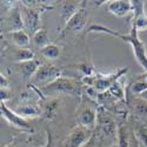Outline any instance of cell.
I'll return each mask as SVG.
<instances>
[{
  "mask_svg": "<svg viewBox=\"0 0 147 147\" xmlns=\"http://www.w3.org/2000/svg\"><path fill=\"white\" fill-rule=\"evenodd\" d=\"M140 98H141V99H144V100H146L147 101V91H145L141 95H140Z\"/></svg>",
  "mask_w": 147,
  "mask_h": 147,
  "instance_id": "obj_30",
  "label": "cell"
},
{
  "mask_svg": "<svg viewBox=\"0 0 147 147\" xmlns=\"http://www.w3.org/2000/svg\"><path fill=\"white\" fill-rule=\"evenodd\" d=\"M88 33L95 32V33H107V34H111L113 36H117L119 39H122L124 41H127L128 44H131L132 48H133V53L134 57H136L137 61L139 63V65L144 68V71L147 73V53H146V46L144 44L142 40H140L139 38V34H138V30L136 28V26L132 25V28L129 31L128 34H121L114 30H111L106 26L102 25H91L87 30Z\"/></svg>",
  "mask_w": 147,
  "mask_h": 147,
  "instance_id": "obj_1",
  "label": "cell"
},
{
  "mask_svg": "<svg viewBox=\"0 0 147 147\" xmlns=\"http://www.w3.org/2000/svg\"><path fill=\"white\" fill-rule=\"evenodd\" d=\"M80 6L81 3L78 1H61L59 8V18L65 24V26L71 20V18L77 13V11L80 8Z\"/></svg>",
  "mask_w": 147,
  "mask_h": 147,
  "instance_id": "obj_12",
  "label": "cell"
},
{
  "mask_svg": "<svg viewBox=\"0 0 147 147\" xmlns=\"http://www.w3.org/2000/svg\"><path fill=\"white\" fill-rule=\"evenodd\" d=\"M7 30L13 33V32H18V31H22L25 25H24V19H22V14L21 11L19 8H14L11 11V13L7 18Z\"/></svg>",
  "mask_w": 147,
  "mask_h": 147,
  "instance_id": "obj_13",
  "label": "cell"
},
{
  "mask_svg": "<svg viewBox=\"0 0 147 147\" xmlns=\"http://www.w3.org/2000/svg\"><path fill=\"white\" fill-rule=\"evenodd\" d=\"M42 92L45 94H77L78 92V86L77 84L69 78H65V77H60L58 79H55L54 81H52L51 84L46 85L42 88Z\"/></svg>",
  "mask_w": 147,
  "mask_h": 147,
  "instance_id": "obj_3",
  "label": "cell"
},
{
  "mask_svg": "<svg viewBox=\"0 0 147 147\" xmlns=\"http://www.w3.org/2000/svg\"><path fill=\"white\" fill-rule=\"evenodd\" d=\"M96 138H98V133H96V131L94 129L91 139H90L86 144H85L82 147H98V145H96Z\"/></svg>",
  "mask_w": 147,
  "mask_h": 147,
  "instance_id": "obj_27",
  "label": "cell"
},
{
  "mask_svg": "<svg viewBox=\"0 0 147 147\" xmlns=\"http://www.w3.org/2000/svg\"><path fill=\"white\" fill-rule=\"evenodd\" d=\"M77 121L79 126L94 129L96 125V108L91 106L82 107L77 115Z\"/></svg>",
  "mask_w": 147,
  "mask_h": 147,
  "instance_id": "obj_9",
  "label": "cell"
},
{
  "mask_svg": "<svg viewBox=\"0 0 147 147\" xmlns=\"http://www.w3.org/2000/svg\"><path fill=\"white\" fill-rule=\"evenodd\" d=\"M16 112L22 118H36L41 114V109L38 105L26 102V104L20 105L16 109Z\"/></svg>",
  "mask_w": 147,
  "mask_h": 147,
  "instance_id": "obj_15",
  "label": "cell"
},
{
  "mask_svg": "<svg viewBox=\"0 0 147 147\" xmlns=\"http://www.w3.org/2000/svg\"><path fill=\"white\" fill-rule=\"evenodd\" d=\"M11 36H12V40H13V42H14L19 48H25V47L28 46V44H30V36H28V34L25 32V30L11 33Z\"/></svg>",
  "mask_w": 147,
  "mask_h": 147,
  "instance_id": "obj_20",
  "label": "cell"
},
{
  "mask_svg": "<svg viewBox=\"0 0 147 147\" xmlns=\"http://www.w3.org/2000/svg\"><path fill=\"white\" fill-rule=\"evenodd\" d=\"M87 11L85 8V1L81 3V6L80 8L77 11V13L71 18V20L67 22V25L65 26L64 31H63V34L67 33V32H73V33H80L84 27L86 26V21H87Z\"/></svg>",
  "mask_w": 147,
  "mask_h": 147,
  "instance_id": "obj_6",
  "label": "cell"
},
{
  "mask_svg": "<svg viewBox=\"0 0 147 147\" xmlns=\"http://www.w3.org/2000/svg\"><path fill=\"white\" fill-rule=\"evenodd\" d=\"M128 106L132 113L139 118H147V101L141 98H133L128 100Z\"/></svg>",
  "mask_w": 147,
  "mask_h": 147,
  "instance_id": "obj_14",
  "label": "cell"
},
{
  "mask_svg": "<svg viewBox=\"0 0 147 147\" xmlns=\"http://www.w3.org/2000/svg\"><path fill=\"white\" fill-rule=\"evenodd\" d=\"M145 91H147V82L145 80H137L134 84H132L131 87L128 88L129 93L138 94V95H141Z\"/></svg>",
  "mask_w": 147,
  "mask_h": 147,
  "instance_id": "obj_25",
  "label": "cell"
},
{
  "mask_svg": "<svg viewBox=\"0 0 147 147\" xmlns=\"http://www.w3.org/2000/svg\"><path fill=\"white\" fill-rule=\"evenodd\" d=\"M33 42L36 47H40L41 50L45 48L46 46L51 45L50 44V36H48V33L46 30L40 28L36 33L33 34Z\"/></svg>",
  "mask_w": 147,
  "mask_h": 147,
  "instance_id": "obj_19",
  "label": "cell"
},
{
  "mask_svg": "<svg viewBox=\"0 0 147 147\" xmlns=\"http://www.w3.org/2000/svg\"><path fill=\"white\" fill-rule=\"evenodd\" d=\"M21 14L24 19V25L30 32L34 34L40 30V11L38 8L24 7L21 9Z\"/></svg>",
  "mask_w": 147,
  "mask_h": 147,
  "instance_id": "obj_8",
  "label": "cell"
},
{
  "mask_svg": "<svg viewBox=\"0 0 147 147\" xmlns=\"http://www.w3.org/2000/svg\"><path fill=\"white\" fill-rule=\"evenodd\" d=\"M131 146V141L127 134V129L125 126L119 125V129H118V147H129Z\"/></svg>",
  "mask_w": 147,
  "mask_h": 147,
  "instance_id": "obj_24",
  "label": "cell"
},
{
  "mask_svg": "<svg viewBox=\"0 0 147 147\" xmlns=\"http://www.w3.org/2000/svg\"><path fill=\"white\" fill-rule=\"evenodd\" d=\"M61 77V71L53 65L50 64H44L40 65L36 73L32 78V84L33 85H44V84H51L55 79Z\"/></svg>",
  "mask_w": 147,
  "mask_h": 147,
  "instance_id": "obj_4",
  "label": "cell"
},
{
  "mask_svg": "<svg viewBox=\"0 0 147 147\" xmlns=\"http://www.w3.org/2000/svg\"><path fill=\"white\" fill-rule=\"evenodd\" d=\"M133 6V26H136L138 32L140 31H146L147 30V14L145 13V4L144 1H132Z\"/></svg>",
  "mask_w": 147,
  "mask_h": 147,
  "instance_id": "obj_10",
  "label": "cell"
},
{
  "mask_svg": "<svg viewBox=\"0 0 147 147\" xmlns=\"http://www.w3.org/2000/svg\"><path fill=\"white\" fill-rule=\"evenodd\" d=\"M142 77H144V80H145V81L147 82V73H145V74H144Z\"/></svg>",
  "mask_w": 147,
  "mask_h": 147,
  "instance_id": "obj_31",
  "label": "cell"
},
{
  "mask_svg": "<svg viewBox=\"0 0 147 147\" xmlns=\"http://www.w3.org/2000/svg\"><path fill=\"white\" fill-rule=\"evenodd\" d=\"M92 134V129L82 126H77L69 132L65 141V147H82L91 139Z\"/></svg>",
  "mask_w": 147,
  "mask_h": 147,
  "instance_id": "obj_5",
  "label": "cell"
},
{
  "mask_svg": "<svg viewBox=\"0 0 147 147\" xmlns=\"http://www.w3.org/2000/svg\"><path fill=\"white\" fill-rule=\"evenodd\" d=\"M111 112L106 109L102 106H99L96 108V132L100 133L99 136H102L105 138H114L118 133V125L117 119L113 117Z\"/></svg>",
  "mask_w": 147,
  "mask_h": 147,
  "instance_id": "obj_2",
  "label": "cell"
},
{
  "mask_svg": "<svg viewBox=\"0 0 147 147\" xmlns=\"http://www.w3.org/2000/svg\"><path fill=\"white\" fill-rule=\"evenodd\" d=\"M137 134H138V138H139L140 144L144 145V147H147V129L140 128V129H138Z\"/></svg>",
  "mask_w": 147,
  "mask_h": 147,
  "instance_id": "obj_26",
  "label": "cell"
},
{
  "mask_svg": "<svg viewBox=\"0 0 147 147\" xmlns=\"http://www.w3.org/2000/svg\"><path fill=\"white\" fill-rule=\"evenodd\" d=\"M109 147H118V145H112V146H109Z\"/></svg>",
  "mask_w": 147,
  "mask_h": 147,
  "instance_id": "obj_32",
  "label": "cell"
},
{
  "mask_svg": "<svg viewBox=\"0 0 147 147\" xmlns=\"http://www.w3.org/2000/svg\"><path fill=\"white\" fill-rule=\"evenodd\" d=\"M113 114L115 115L117 119L121 120V121H126L127 119V114H128V109L125 105L124 101H117L115 105L113 106Z\"/></svg>",
  "mask_w": 147,
  "mask_h": 147,
  "instance_id": "obj_23",
  "label": "cell"
},
{
  "mask_svg": "<svg viewBox=\"0 0 147 147\" xmlns=\"http://www.w3.org/2000/svg\"><path fill=\"white\" fill-rule=\"evenodd\" d=\"M5 147H8V146H5Z\"/></svg>",
  "mask_w": 147,
  "mask_h": 147,
  "instance_id": "obj_33",
  "label": "cell"
},
{
  "mask_svg": "<svg viewBox=\"0 0 147 147\" xmlns=\"http://www.w3.org/2000/svg\"><path fill=\"white\" fill-rule=\"evenodd\" d=\"M0 95H1V101L5 102L6 100H8L11 98V92L8 88H1V93H0Z\"/></svg>",
  "mask_w": 147,
  "mask_h": 147,
  "instance_id": "obj_28",
  "label": "cell"
},
{
  "mask_svg": "<svg viewBox=\"0 0 147 147\" xmlns=\"http://www.w3.org/2000/svg\"><path fill=\"white\" fill-rule=\"evenodd\" d=\"M106 7L109 13H112L119 18L126 17L133 11L132 1H128V0H113V1H108Z\"/></svg>",
  "mask_w": 147,
  "mask_h": 147,
  "instance_id": "obj_11",
  "label": "cell"
},
{
  "mask_svg": "<svg viewBox=\"0 0 147 147\" xmlns=\"http://www.w3.org/2000/svg\"><path fill=\"white\" fill-rule=\"evenodd\" d=\"M0 85H1V88H8V80L5 76H0Z\"/></svg>",
  "mask_w": 147,
  "mask_h": 147,
  "instance_id": "obj_29",
  "label": "cell"
},
{
  "mask_svg": "<svg viewBox=\"0 0 147 147\" xmlns=\"http://www.w3.org/2000/svg\"><path fill=\"white\" fill-rule=\"evenodd\" d=\"M0 111H1L3 118L6 119L12 126L18 127V128H21V129H28V131L32 129L31 125L28 124V121H27L25 118L20 117L17 112L9 109V108L7 107V105H6L5 102H3V101H1V104H0Z\"/></svg>",
  "mask_w": 147,
  "mask_h": 147,
  "instance_id": "obj_7",
  "label": "cell"
},
{
  "mask_svg": "<svg viewBox=\"0 0 147 147\" xmlns=\"http://www.w3.org/2000/svg\"><path fill=\"white\" fill-rule=\"evenodd\" d=\"M124 78L125 77H121L119 78L117 81H114L112 84V86L109 87L108 92L111 93L115 99H118L119 101H126V90L124 87Z\"/></svg>",
  "mask_w": 147,
  "mask_h": 147,
  "instance_id": "obj_16",
  "label": "cell"
},
{
  "mask_svg": "<svg viewBox=\"0 0 147 147\" xmlns=\"http://www.w3.org/2000/svg\"><path fill=\"white\" fill-rule=\"evenodd\" d=\"M40 65L36 60H30V61H25V63H20V73L24 77V79H30V78H33V76L36 73Z\"/></svg>",
  "mask_w": 147,
  "mask_h": 147,
  "instance_id": "obj_17",
  "label": "cell"
},
{
  "mask_svg": "<svg viewBox=\"0 0 147 147\" xmlns=\"http://www.w3.org/2000/svg\"><path fill=\"white\" fill-rule=\"evenodd\" d=\"M14 60L19 63H25V61L34 60V52L31 51L30 48H18L14 53Z\"/></svg>",
  "mask_w": 147,
  "mask_h": 147,
  "instance_id": "obj_21",
  "label": "cell"
},
{
  "mask_svg": "<svg viewBox=\"0 0 147 147\" xmlns=\"http://www.w3.org/2000/svg\"><path fill=\"white\" fill-rule=\"evenodd\" d=\"M40 52H41V55L44 58L50 59V60H55L60 55V47L54 45V44H51V45L46 46L45 48H42Z\"/></svg>",
  "mask_w": 147,
  "mask_h": 147,
  "instance_id": "obj_22",
  "label": "cell"
},
{
  "mask_svg": "<svg viewBox=\"0 0 147 147\" xmlns=\"http://www.w3.org/2000/svg\"><path fill=\"white\" fill-rule=\"evenodd\" d=\"M60 101L58 99H51L44 105V115L48 120H53L58 115Z\"/></svg>",
  "mask_w": 147,
  "mask_h": 147,
  "instance_id": "obj_18",
  "label": "cell"
}]
</instances>
